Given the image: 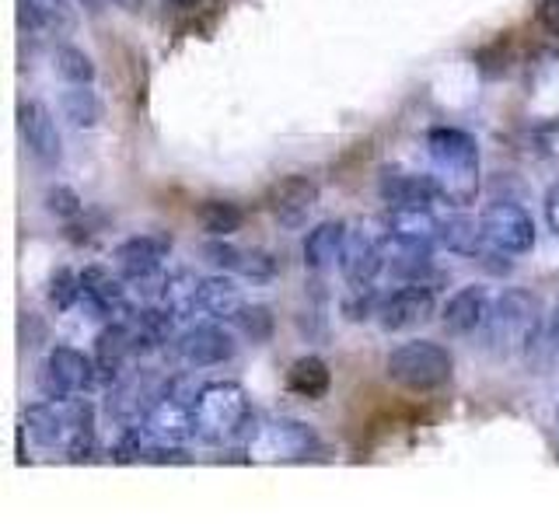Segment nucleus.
<instances>
[{"mask_svg":"<svg viewBox=\"0 0 559 524\" xmlns=\"http://www.w3.org/2000/svg\"><path fill=\"white\" fill-rule=\"evenodd\" d=\"M430 179L437 196L451 206H468L479 196V144L459 127H437L427 133Z\"/></svg>","mask_w":559,"mask_h":524,"instance_id":"f257e3e1","label":"nucleus"},{"mask_svg":"<svg viewBox=\"0 0 559 524\" xmlns=\"http://www.w3.org/2000/svg\"><path fill=\"white\" fill-rule=\"evenodd\" d=\"M538 329H542V301L532 290L511 287L489 308L483 340L493 357H521L538 340Z\"/></svg>","mask_w":559,"mask_h":524,"instance_id":"f03ea898","label":"nucleus"},{"mask_svg":"<svg viewBox=\"0 0 559 524\" xmlns=\"http://www.w3.org/2000/svg\"><path fill=\"white\" fill-rule=\"evenodd\" d=\"M255 416L249 406L241 384L235 381H214L203 384L197 398V437L206 444H224V441H252L255 433Z\"/></svg>","mask_w":559,"mask_h":524,"instance_id":"7ed1b4c3","label":"nucleus"},{"mask_svg":"<svg viewBox=\"0 0 559 524\" xmlns=\"http://www.w3.org/2000/svg\"><path fill=\"white\" fill-rule=\"evenodd\" d=\"M451 371H454L451 354L433 340H409V343L395 346L389 360H384V374L406 392L444 389L451 381Z\"/></svg>","mask_w":559,"mask_h":524,"instance_id":"20e7f679","label":"nucleus"},{"mask_svg":"<svg viewBox=\"0 0 559 524\" xmlns=\"http://www.w3.org/2000/svg\"><path fill=\"white\" fill-rule=\"evenodd\" d=\"M39 392L52 402H70V395L92 392L98 384L95 357L81 354L74 346H52L46 364L39 367Z\"/></svg>","mask_w":559,"mask_h":524,"instance_id":"39448f33","label":"nucleus"},{"mask_svg":"<svg viewBox=\"0 0 559 524\" xmlns=\"http://www.w3.org/2000/svg\"><path fill=\"white\" fill-rule=\"evenodd\" d=\"M479 224H483L486 245L493 252H503V255L532 252V245H535V221H532V214L521 203H511V200L489 203L483 210Z\"/></svg>","mask_w":559,"mask_h":524,"instance_id":"423d86ee","label":"nucleus"},{"mask_svg":"<svg viewBox=\"0 0 559 524\" xmlns=\"http://www.w3.org/2000/svg\"><path fill=\"white\" fill-rule=\"evenodd\" d=\"M311 451H319V437L301 419H270L262 424L252 441H249V454L255 458H270V462H301Z\"/></svg>","mask_w":559,"mask_h":524,"instance_id":"0eeeda50","label":"nucleus"},{"mask_svg":"<svg viewBox=\"0 0 559 524\" xmlns=\"http://www.w3.org/2000/svg\"><path fill=\"white\" fill-rule=\"evenodd\" d=\"M433 287H427L424 279H409L406 287L381 294V305H378V322L384 332H402V329H413V325H424L430 314H433Z\"/></svg>","mask_w":559,"mask_h":524,"instance_id":"6e6552de","label":"nucleus"},{"mask_svg":"<svg viewBox=\"0 0 559 524\" xmlns=\"http://www.w3.org/2000/svg\"><path fill=\"white\" fill-rule=\"evenodd\" d=\"M144 430L157 444H186V441H192V437H197V402L168 392V384H165V395L157 398L151 406V413L144 416Z\"/></svg>","mask_w":559,"mask_h":524,"instance_id":"1a4fd4ad","label":"nucleus"},{"mask_svg":"<svg viewBox=\"0 0 559 524\" xmlns=\"http://www.w3.org/2000/svg\"><path fill=\"white\" fill-rule=\"evenodd\" d=\"M171 252V238L165 231H147V235H133L127 241L116 245L112 262H116V273L130 284H140V279H151L162 262Z\"/></svg>","mask_w":559,"mask_h":524,"instance_id":"9d476101","label":"nucleus"},{"mask_svg":"<svg viewBox=\"0 0 559 524\" xmlns=\"http://www.w3.org/2000/svg\"><path fill=\"white\" fill-rule=\"evenodd\" d=\"M17 130H22V140H25L28 154L35 157V165H43V168L60 165V157H63L60 130H57V119H52V112L43 102L17 105Z\"/></svg>","mask_w":559,"mask_h":524,"instance_id":"9b49d317","label":"nucleus"},{"mask_svg":"<svg viewBox=\"0 0 559 524\" xmlns=\"http://www.w3.org/2000/svg\"><path fill=\"white\" fill-rule=\"evenodd\" d=\"M266 206L280 227H305L311 210L319 206V186L308 175H287V179L270 186Z\"/></svg>","mask_w":559,"mask_h":524,"instance_id":"f8f14e48","label":"nucleus"},{"mask_svg":"<svg viewBox=\"0 0 559 524\" xmlns=\"http://www.w3.org/2000/svg\"><path fill=\"white\" fill-rule=\"evenodd\" d=\"M235 349H238L235 332L217 322L192 325L175 340V354H179L189 367H217L224 360H231Z\"/></svg>","mask_w":559,"mask_h":524,"instance_id":"ddd939ff","label":"nucleus"},{"mask_svg":"<svg viewBox=\"0 0 559 524\" xmlns=\"http://www.w3.org/2000/svg\"><path fill=\"white\" fill-rule=\"evenodd\" d=\"M340 270L349 287H371L374 276L384 270V235H374L371 227H354L346 235Z\"/></svg>","mask_w":559,"mask_h":524,"instance_id":"4468645a","label":"nucleus"},{"mask_svg":"<svg viewBox=\"0 0 559 524\" xmlns=\"http://www.w3.org/2000/svg\"><path fill=\"white\" fill-rule=\"evenodd\" d=\"M489 308H493V301H489V290L483 284H468V287H459L444 301L441 322H444V329L451 332V336H472V332L486 325Z\"/></svg>","mask_w":559,"mask_h":524,"instance_id":"2eb2a0df","label":"nucleus"},{"mask_svg":"<svg viewBox=\"0 0 559 524\" xmlns=\"http://www.w3.org/2000/svg\"><path fill=\"white\" fill-rule=\"evenodd\" d=\"M378 192L389 206H430L433 200H441L430 175H419V171L399 168V165L381 168Z\"/></svg>","mask_w":559,"mask_h":524,"instance_id":"dca6fc26","label":"nucleus"},{"mask_svg":"<svg viewBox=\"0 0 559 524\" xmlns=\"http://www.w3.org/2000/svg\"><path fill=\"white\" fill-rule=\"evenodd\" d=\"M81 301L95 319H112L127 308V290H122V276H112L105 266H87L81 273Z\"/></svg>","mask_w":559,"mask_h":524,"instance_id":"f3484780","label":"nucleus"},{"mask_svg":"<svg viewBox=\"0 0 559 524\" xmlns=\"http://www.w3.org/2000/svg\"><path fill=\"white\" fill-rule=\"evenodd\" d=\"M136 354L133 349V332L130 325L116 319L112 325H105L95 340V367H98V381L116 384L122 378V367Z\"/></svg>","mask_w":559,"mask_h":524,"instance_id":"a211bd4d","label":"nucleus"},{"mask_svg":"<svg viewBox=\"0 0 559 524\" xmlns=\"http://www.w3.org/2000/svg\"><path fill=\"white\" fill-rule=\"evenodd\" d=\"M384 270L399 279H424L433 270V255L427 241H413V238H399V235H384Z\"/></svg>","mask_w":559,"mask_h":524,"instance_id":"6ab92c4d","label":"nucleus"},{"mask_svg":"<svg viewBox=\"0 0 559 524\" xmlns=\"http://www.w3.org/2000/svg\"><path fill=\"white\" fill-rule=\"evenodd\" d=\"M349 227L343 221H322L314 224L305 238V266L311 273H329L343 259Z\"/></svg>","mask_w":559,"mask_h":524,"instance_id":"aec40b11","label":"nucleus"},{"mask_svg":"<svg viewBox=\"0 0 559 524\" xmlns=\"http://www.w3.org/2000/svg\"><path fill=\"white\" fill-rule=\"evenodd\" d=\"M381 227H384V235H399V238H413L427 245L441 241V221L430 214V206H389Z\"/></svg>","mask_w":559,"mask_h":524,"instance_id":"412c9836","label":"nucleus"},{"mask_svg":"<svg viewBox=\"0 0 559 524\" xmlns=\"http://www.w3.org/2000/svg\"><path fill=\"white\" fill-rule=\"evenodd\" d=\"M200 287H203V276H197L192 270H179L165 279L162 290H157V305H162L175 322H189L192 314L200 311Z\"/></svg>","mask_w":559,"mask_h":524,"instance_id":"4be33fe9","label":"nucleus"},{"mask_svg":"<svg viewBox=\"0 0 559 524\" xmlns=\"http://www.w3.org/2000/svg\"><path fill=\"white\" fill-rule=\"evenodd\" d=\"M25 433L32 437L39 448H57L67 444L70 433V413L60 409L57 402H35V406L25 409Z\"/></svg>","mask_w":559,"mask_h":524,"instance_id":"5701e85b","label":"nucleus"},{"mask_svg":"<svg viewBox=\"0 0 559 524\" xmlns=\"http://www.w3.org/2000/svg\"><path fill=\"white\" fill-rule=\"evenodd\" d=\"M241 305H245L241 287L227 273L203 276V287H200V311L203 314H210V319H235V311Z\"/></svg>","mask_w":559,"mask_h":524,"instance_id":"b1692460","label":"nucleus"},{"mask_svg":"<svg viewBox=\"0 0 559 524\" xmlns=\"http://www.w3.org/2000/svg\"><path fill=\"white\" fill-rule=\"evenodd\" d=\"M70 433H67V454L70 462H87L95 454V406L74 398L70 402Z\"/></svg>","mask_w":559,"mask_h":524,"instance_id":"393cba45","label":"nucleus"},{"mask_svg":"<svg viewBox=\"0 0 559 524\" xmlns=\"http://www.w3.org/2000/svg\"><path fill=\"white\" fill-rule=\"evenodd\" d=\"M441 245L448 252H459V255H472V259H483L486 255V235H483V224L472 221V217H448L441 221Z\"/></svg>","mask_w":559,"mask_h":524,"instance_id":"a878e982","label":"nucleus"},{"mask_svg":"<svg viewBox=\"0 0 559 524\" xmlns=\"http://www.w3.org/2000/svg\"><path fill=\"white\" fill-rule=\"evenodd\" d=\"M329 384H332L329 364L322 357H314V354L294 360V367L287 371V389L294 395H301V398H322L329 392Z\"/></svg>","mask_w":559,"mask_h":524,"instance_id":"bb28decb","label":"nucleus"},{"mask_svg":"<svg viewBox=\"0 0 559 524\" xmlns=\"http://www.w3.org/2000/svg\"><path fill=\"white\" fill-rule=\"evenodd\" d=\"M197 221L210 238H227L241 227L245 214H241V206L231 200H203L197 206Z\"/></svg>","mask_w":559,"mask_h":524,"instance_id":"cd10ccee","label":"nucleus"},{"mask_svg":"<svg viewBox=\"0 0 559 524\" xmlns=\"http://www.w3.org/2000/svg\"><path fill=\"white\" fill-rule=\"evenodd\" d=\"M60 109L78 130H92L95 122L102 119V102L92 92V84H70L63 92V98H60Z\"/></svg>","mask_w":559,"mask_h":524,"instance_id":"c85d7f7f","label":"nucleus"},{"mask_svg":"<svg viewBox=\"0 0 559 524\" xmlns=\"http://www.w3.org/2000/svg\"><path fill=\"white\" fill-rule=\"evenodd\" d=\"M22 14L28 17V25L39 32L63 35L74 28V14H70L67 0H22Z\"/></svg>","mask_w":559,"mask_h":524,"instance_id":"c756f323","label":"nucleus"},{"mask_svg":"<svg viewBox=\"0 0 559 524\" xmlns=\"http://www.w3.org/2000/svg\"><path fill=\"white\" fill-rule=\"evenodd\" d=\"M52 60H57V74L67 84H92L95 81V60L78 46H60Z\"/></svg>","mask_w":559,"mask_h":524,"instance_id":"7c9ffc66","label":"nucleus"},{"mask_svg":"<svg viewBox=\"0 0 559 524\" xmlns=\"http://www.w3.org/2000/svg\"><path fill=\"white\" fill-rule=\"evenodd\" d=\"M231 322L241 336L252 343H266L273 336V311L266 305H241Z\"/></svg>","mask_w":559,"mask_h":524,"instance_id":"2f4dec72","label":"nucleus"},{"mask_svg":"<svg viewBox=\"0 0 559 524\" xmlns=\"http://www.w3.org/2000/svg\"><path fill=\"white\" fill-rule=\"evenodd\" d=\"M81 301V276L74 270H52L49 276V305L57 308V311H70Z\"/></svg>","mask_w":559,"mask_h":524,"instance_id":"473e14b6","label":"nucleus"},{"mask_svg":"<svg viewBox=\"0 0 559 524\" xmlns=\"http://www.w3.org/2000/svg\"><path fill=\"white\" fill-rule=\"evenodd\" d=\"M280 262L273 252H262V249H245L241 255V266H238V276L252 279V284H270V279L276 276Z\"/></svg>","mask_w":559,"mask_h":524,"instance_id":"72a5a7b5","label":"nucleus"},{"mask_svg":"<svg viewBox=\"0 0 559 524\" xmlns=\"http://www.w3.org/2000/svg\"><path fill=\"white\" fill-rule=\"evenodd\" d=\"M203 255H206L210 266H217V270H224V273H238L245 249H238V245L224 241V238H210V241L203 245Z\"/></svg>","mask_w":559,"mask_h":524,"instance_id":"f704fd0d","label":"nucleus"},{"mask_svg":"<svg viewBox=\"0 0 559 524\" xmlns=\"http://www.w3.org/2000/svg\"><path fill=\"white\" fill-rule=\"evenodd\" d=\"M46 210L60 221H74L81 214V196L70 186H49L46 189Z\"/></svg>","mask_w":559,"mask_h":524,"instance_id":"c9c22d12","label":"nucleus"},{"mask_svg":"<svg viewBox=\"0 0 559 524\" xmlns=\"http://www.w3.org/2000/svg\"><path fill=\"white\" fill-rule=\"evenodd\" d=\"M538 22L559 39V0H538Z\"/></svg>","mask_w":559,"mask_h":524,"instance_id":"e433bc0d","label":"nucleus"},{"mask_svg":"<svg viewBox=\"0 0 559 524\" xmlns=\"http://www.w3.org/2000/svg\"><path fill=\"white\" fill-rule=\"evenodd\" d=\"M546 221L552 227V235L559 238V182H552L546 192Z\"/></svg>","mask_w":559,"mask_h":524,"instance_id":"4c0bfd02","label":"nucleus"},{"mask_svg":"<svg viewBox=\"0 0 559 524\" xmlns=\"http://www.w3.org/2000/svg\"><path fill=\"white\" fill-rule=\"evenodd\" d=\"M549 336L559 343V305L552 308V314H549Z\"/></svg>","mask_w":559,"mask_h":524,"instance_id":"58836bf2","label":"nucleus"},{"mask_svg":"<svg viewBox=\"0 0 559 524\" xmlns=\"http://www.w3.org/2000/svg\"><path fill=\"white\" fill-rule=\"evenodd\" d=\"M165 8H171V11H189V8H197V0H165Z\"/></svg>","mask_w":559,"mask_h":524,"instance_id":"ea45409f","label":"nucleus"},{"mask_svg":"<svg viewBox=\"0 0 559 524\" xmlns=\"http://www.w3.org/2000/svg\"><path fill=\"white\" fill-rule=\"evenodd\" d=\"M78 4H81L84 11H92V14H98V11L105 8V0H78Z\"/></svg>","mask_w":559,"mask_h":524,"instance_id":"a19ab883","label":"nucleus"},{"mask_svg":"<svg viewBox=\"0 0 559 524\" xmlns=\"http://www.w3.org/2000/svg\"><path fill=\"white\" fill-rule=\"evenodd\" d=\"M556 419H559V406H556Z\"/></svg>","mask_w":559,"mask_h":524,"instance_id":"79ce46f5","label":"nucleus"}]
</instances>
